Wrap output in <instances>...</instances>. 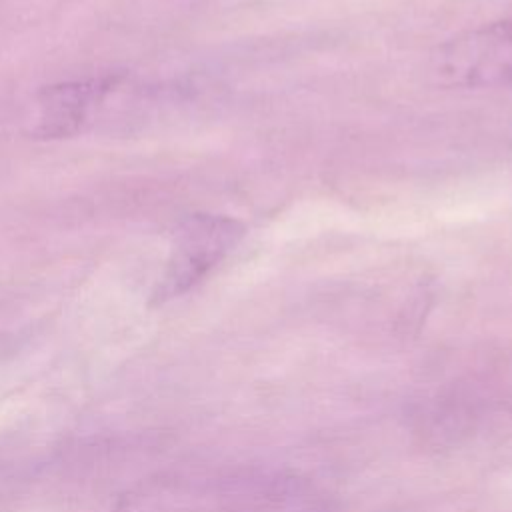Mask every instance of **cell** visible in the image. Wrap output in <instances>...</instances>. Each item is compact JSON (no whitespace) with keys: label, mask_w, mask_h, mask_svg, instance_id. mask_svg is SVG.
<instances>
[{"label":"cell","mask_w":512,"mask_h":512,"mask_svg":"<svg viewBox=\"0 0 512 512\" xmlns=\"http://www.w3.org/2000/svg\"><path fill=\"white\" fill-rule=\"evenodd\" d=\"M8 342V330L4 326H0V348Z\"/></svg>","instance_id":"277c9868"},{"label":"cell","mask_w":512,"mask_h":512,"mask_svg":"<svg viewBox=\"0 0 512 512\" xmlns=\"http://www.w3.org/2000/svg\"><path fill=\"white\" fill-rule=\"evenodd\" d=\"M440 70L460 84H500L512 80V20L490 24L450 42Z\"/></svg>","instance_id":"7a4b0ae2"},{"label":"cell","mask_w":512,"mask_h":512,"mask_svg":"<svg viewBox=\"0 0 512 512\" xmlns=\"http://www.w3.org/2000/svg\"><path fill=\"white\" fill-rule=\"evenodd\" d=\"M106 86L102 82H74L48 88L40 98L36 132L44 138L68 136L80 130L94 104L100 102Z\"/></svg>","instance_id":"3957f363"},{"label":"cell","mask_w":512,"mask_h":512,"mask_svg":"<svg viewBox=\"0 0 512 512\" xmlns=\"http://www.w3.org/2000/svg\"><path fill=\"white\" fill-rule=\"evenodd\" d=\"M244 226L228 216H188L174 234L164 274L154 292L156 300H170L196 286L242 240Z\"/></svg>","instance_id":"6da1fadb"}]
</instances>
